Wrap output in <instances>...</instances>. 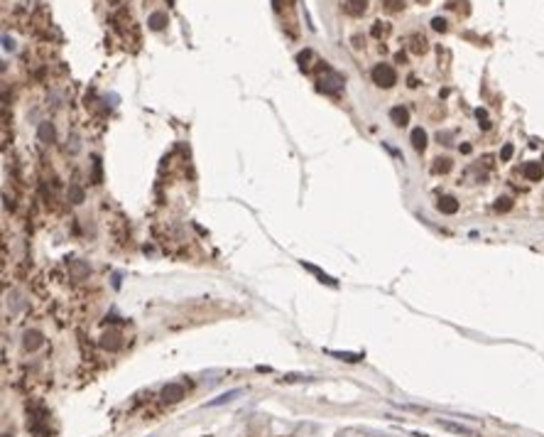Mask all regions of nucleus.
Masks as SVG:
<instances>
[{"label": "nucleus", "mask_w": 544, "mask_h": 437, "mask_svg": "<svg viewBox=\"0 0 544 437\" xmlns=\"http://www.w3.org/2000/svg\"><path fill=\"white\" fill-rule=\"evenodd\" d=\"M343 81H346V79H343L338 71L324 67V76L319 79V89L324 94H338V91L343 89Z\"/></svg>", "instance_id": "f257e3e1"}, {"label": "nucleus", "mask_w": 544, "mask_h": 437, "mask_svg": "<svg viewBox=\"0 0 544 437\" xmlns=\"http://www.w3.org/2000/svg\"><path fill=\"white\" fill-rule=\"evenodd\" d=\"M373 81L380 89H390V86L397 84V71L392 69L390 64H375L373 67Z\"/></svg>", "instance_id": "f03ea898"}, {"label": "nucleus", "mask_w": 544, "mask_h": 437, "mask_svg": "<svg viewBox=\"0 0 544 437\" xmlns=\"http://www.w3.org/2000/svg\"><path fill=\"white\" fill-rule=\"evenodd\" d=\"M181 398H184V386H179V383H167L162 388V400L165 403H179Z\"/></svg>", "instance_id": "7ed1b4c3"}, {"label": "nucleus", "mask_w": 544, "mask_h": 437, "mask_svg": "<svg viewBox=\"0 0 544 437\" xmlns=\"http://www.w3.org/2000/svg\"><path fill=\"white\" fill-rule=\"evenodd\" d=\"M346 13L350 15V17H361L365 10H368V0H346Z\"/></svg>", "instance_id": "20e7f679"}, {"label": "nucleus", "mask_w": 544, "mask_h": 437, "mask_svg": "<svg viewBox=\"0 0 544 437\" xmlns=\"http://www.w3.org/2000/svg\"><path fill=\"white\" fill-rule=\"evenodd\" d=\"M522 174H525L530 182H539V180H542V174H544V169H542L539 162H527V165L522 167Z\"/></svg>", "instance_id": "39448f33"}, {"label": "nucleus", "mask_w": 544, "mask_h": 437, "mask_svg": "<svg viewBox=\"0 0 544 437\" xmlns=\"http://www.w3.org/2000/svg\"><path fill=\"white\" fill-rule=\"evenodd\" d=\"M390 121L395 126H407L409 123V111L405 106H395V108H390Z\"/></svg>", "instance_id": "423d86ee"}, {"label": "nucleus", "mask_w": 544, "mask_h": 437, "mask_svg": "<svg viewBox=\"0 0 544 437\" xmlns=\"http://www.w3.org/2000/svg\"><path fill=\"white\" fill-rule=\"evenodd\" d=\"M101 346L108 349V352L120 349V334H118V332H106V334L101 337Z\"/></svg>", "instance_id": "0eeeda50"}, {"label": "nucleus", "mask_w": 544, "mask_h": 437, "mask_svg": "<svg viewBox=\"0 0 544 437\" xmlns=\"http://www.w3.org/2000/svg\"><path fill=\"white\" fill-rule=\"evenodd\" d=\"M436 209L441 214H456L459 212V201L454 197H441L439 201H436Z\"/></svg>", "instance_id": "6e6552de"}, {"label": "nucleus", "mask_w": 544, "mask_h": 437, "mask_svg": "<svg viewBox=\"0 0 544 437\" xmlns=\"http://www.w3.org/2000/svg\"><path fill=\"white\" fill-rule=\"evenodd\" d=\"M302 266H304V268H307L309 273H311V275H316V278H319L321 282H326V285L336 287V280H334V278H331V275H326V273H324V270H319L316 266H311V263H307V260H302Z\"/></svg>", "instance_id": "1a4fd4ad"}, {"label": "nucleus", "mask_w": 544, "mask_h": 437, "mask_svg": "<svg viewBox=\"0 0 544 437\" xmlns=\"http://www.w3.org/2000/svg\"><path fill=\"white\" fill-rule=\"evenodd\" d=\"M409 138H412V145H414V150H417V153H422V150L427 148V133H424L422 128H414Z\"/></svg>", "instance_id": "9d476101"}, {"label": "nucleus", "mask_w": 544, "mask_h": 437, "mask_svg": "<svg viewBox=\"0 0 544 437\" xmlns=\"http://www.w3.org/2000/svg\"><path fill=\"white\" fill-rule=\"evenodd\" d=\"M451 167H454V162L449 157H436L432 165V172L434 174H446V172H451Z\"/></svg>", "instance_id": "9b49d317"}, {"label": "nucleus", "mask_w": 544, "mask_h": 437, "mask_svg": "<svg viewBox=\"0 0 544 437\" xmlns=\"http://www.w3.org/2000/svg\"><path fill=\"white\" fill-rule=\"evenodd\" d=\"M147 25H150V30L159 32V30L167 25V13H152L150 15V20H147Z\"/></svg>", "instance_id": "f8f14e48"}, {"label": "nucleus", "mask_w": 544, "mask_h": 437, "mask_svg": "<svg viewBox=\"0 0 544 437\" xmlns=\"http://www.w3.org/2000/svg\"><path fill=\"white\" fill-rule=\"evenodd\" d=\"M25 349H29V352H35L40 344H42V334L40 332H25Z\"/></svg>", "instance_id": "ddd939ff"}, {"label": "nucleus", "mask_w": 544, "mask_h": 437, "mask_svg": "<svg viewBox=\"0 0 544 437\" xmlns=\"http://www.w3.org/2000/svg\"><path fill=\"white\" fill-rule=\"evenodd\" d=\"M409 49L414 52V54H424L427 52V40L422 37V35H412V40H409Z\"/></svg>", "instance_id": "4468645a"}, {"label": "nucleus", "mask_w": 544, "mask_h": 437, "mask_svg": "<svg viewBox=\"0 0 544 437\" xmlns=\"http://www.w3.org/2000/svg\"><path fill=\"white\" fill-rule=\"evenodd\" d=\"M439 425L444 427V430H451V432H459V435H473L468 427H463V425H456V423H446V420H439Z\"/></svg>", "instance_id": "2eb2a0df"}, {"label": "nucleus", "mask_w": 544, "mask_h": 437, "mask_svg": "<svg viewBox=\"0 0 544 437\" xmlns=\"http://www.w3.org/2000/svg\"><path fill=\"white\" fill-rule=\"evenodd\" d=\"M238 395H240V388H236V391H228V393H223V395H218L216 400H211L209 405L213 408V405H221V403H231V400H233V398H238Z\"/></svg>", "instance_id": "dca6fc26"}, {"label": "nucleus", "mask_w": 544, "mask_h": 437, "mask_svg": "<svg viewBox=\"0 0 544 437\" xmlns=\"http://www.w3.org/2000/svg\"><path fill=\"white\" fill-rule=\"evenodd\" d=\"M40 138H42V142L54 140V128H52V123H42V126H40Z\"/></svg>", "instance_id": "f3484780"}, {"label": "nucleus", "mask_w": 544, "mask_h": 437, "mask_svg": "<svg viewBox=\"0 0 544 437\" xmlns=\"http://www.w3.org/2000/svg\"><path fill=\"white\" fill-rule=\"evenodd\" d=\"M326 354H331V356H336V359H341V361H361L363 356L361 354H348V352H331V349H329V352Z\"/></svg>", "instance_id": "a211bd4d"}, {"label": "nucleus", "mask_w": 544, "mask_h": 437, "mask_svg": "<svg viewBox=\"0 0 544 437\" xmlns=\"http://www.w3.org/2000/svg\"><path fill=\"white\" fill-rule=\"evenodd\" d=\"M513 209V199L510 197H500L495 201V212H510Z\"/></svg>", "instance_id": "6ab92c4d"}, {"label": "nucleus", "mask_w": 544, "mask_h": 437, "mask_svg": "<svg viewBox=\"0 0 544 437\" xmlns=\"http://www.w3.org/2000/svg\"><path fill=\"white\" fill-rule=\"evenodd\" d=\"M382 5L390 10V13H400L405 8V0H382Z\"/></svg>", "instance_id": "aec40b11"}, {"label": "nucleus", "mask_w": 544, "mask_h": 437, "mask_svg": "<svg viewBox=\"0 0 544 437\" xmlns=\"http://www.w3.org/2000/svg\"><path fill=\"white\" fill-rule=\"evenodd\" d=\"M475 115H478V121H481V128H483V130H488V128H490V121H488V115H486V111H483V108H478V111H475Z\"/></svg>", "instance_id": "412c9836"}, {"label": "nucleus", "mask_w": 544, "mask_h": 437, "mask_svg": "<svg viewBox=\"0 0 544 437\" xmlns=\"http://www.w3.org/2000/svg\"><path fill=\"white\" fill-rule=\"evenodd\" d=\"M388 22H375V27H373V35L375 37H382V35H388Z\"/></svg>", "instance_id": "4be33fe9"}, {"label": "nucleus", "mask_w": 544, "mask_h": 437, "mask_svg": "<svg viewBox=\"0 0 544 437\" xmlns=\"http://www.w3.org/2000/svg\"><path fill=\"white\" fill-rule=\"evenodd\" d=\"M432 27L436 30V32H446V20H444V17H434Z\"/></svg>", "instance_id": "5701e85b"}, {"label": "nucleus", "mask_w": 544, "mask_h": 437, "mask_svg": "<svg viewBox=\"0 0 544 437\" xmlns=\"http://www.w3.org/2000/svg\"><path fill=\"white\" fill-rule=\"evenodd\" d=\"M513 153H515V148L507 142V145H505V148L500 150V160H510V157H513Z\"/></svg>", "instance_id": "b1692460"}, {"label": "nucleus", "mask_w": 544, "mask_h": 437, "mask_svg": "<svg viewBox=\"0 0 544 437\" xmlns=\"http://www.w3.org/2000/svg\"><path fill=\"white\" fill-rule=\"evenodd\" d=\"M405 59H407L405 52H397V54H395V62H397V64H405Z\"/></svg>", "instance_id": "393cba45"}, {"label": "nucleus", "mask_w": 544, "mask_h": 437, "mask_svg": "<svg viewBox=\"0 0 544 437\" xmlns=\"http://www.w3.org/2000/svg\"><path fill=\"white\" fill-rule=\"evenodd\" d=\"M71 194H74V199H76V201H81V199H84L81 189H71Z\"/></svg>", "instance_id": "a878e982"}, {"label": "nucleus", "mask_w": 544, "mask_h": 437, "mask_svg": "<svg viewBox=\"0 0 544 437\" xmlns=\"http://www.w3.org/2000/svg\"><path fill=\"white\" fill-rule=\"evenodd\" d=\"M461 153H463V155H468V153H471V145H468V142H463V145H461Z\"/></svg>", "instance_id": "bb28decb"}, {"label": "nucleus", "mask_w": 544, "mask_h": 437, "mask_svg": "<svg viewBox=\"0 0 544 437\" xmlns=\"http://www.w3.org/2000/svg\"><path fill=\"white\" fill-rule=\"evenodd\" d=\"M3 437H13V435H8V432H5V435H3Z\"/></svg>", "instance_id": "cd10ccee"}, {"label": "nucleus", "mask_w": 544, "mask_h": 437, "mask_svg": "<svg viewBox=\"0 0 544 437\" xmlns=\"http://www.w3.org/2000/svg\"><path fill=\"white\" fill-rule=\"evenodd\" d=\"M419 3H427V0H419Z\"/></svg>", "instance_id": "c85d7f7f"}, {"label": "nucleus", "mask_w": 544, "mask_h": 437, "mask_svg": "<svg viewBox=\"0 0 544 437\" xmlns=\"http://www.w3.org/2000/svg\"><path fill=\"white\" fill-rule=\"evenodd\" d=\"M542 162H544V155H542Z\"/></svg>", "instance_id": "c756f323"}]
</instances>
